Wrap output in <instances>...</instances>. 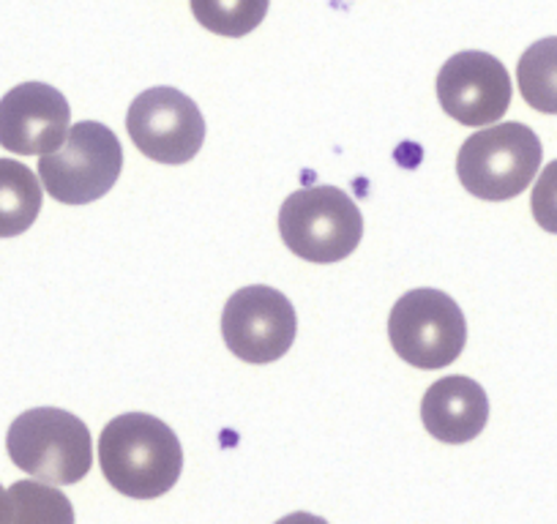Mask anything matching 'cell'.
<instances>
[{"label": "cell", "mask_w": 557, "mask_h": 524, "mask_svg": "<svg viewBox=\"0 0 557 524\" xmlns=\"http://www.w3.org/2000/svg\"><path fill=\"white\" fill-rule=\"evenodd\" d=\"M99 464L115 491L132 500H153L178 484L184 448L178 435L157 415L126 413L101 432Z\"/></svg>", "instance_id": "6da1fadb"}, {"label": "cell", "mask_w": 557, "mask_h": 524, "mask_svg": "<svg viewBox=\"0 0 557 524\" xmlns=\"http://www.w3.org/2000/svg\"><path fill=\"white\" fill-rule=\"evenodd\" d=\"M7 448L23 473L52 486L77 484L94 464L88 426L58 408H36L17 415L9 426Z\"/></svg>", "instance_id": "7a4b0ae2"}, {"label": "cell", "mask_w": 557, "mask_h": 524, "mask_svg": "<svg viewBox=\"0 0 557 524\" xmlns=\"http://www.w3.org/2000/svg\"><path fill=\"white\" fill-rule=\"evenodd\" d=\"M278 233L296 257L331 265L358 249L363 216L352 197L336 186H307L285 200L278 211Z\"/></svg>", "instance_id": "3957f363"}, {"label": "cell", "mask_w": 557, "mask_h": 524, "mask_svg": "<svg viewBox=\"0 0 557 524\" xmlns=\"http://www.w3.org/2000/svg\"><path fill=\"white\" fill-rule=\"evenodd\" d=\"M541 140L524 123H497L465 140L457 175L479 200H513L530 186L541 167Z\"/></svg>", "instance_id": "277c9868"}, {"label": "cell", "mask_w": 557, "mask_h": 524, "mask_svg": "<svg viewBox=\"0 0 557 524\" xmlns=\"http://www.w3.org/2000/svg\"><path fill=\"white\" fill-rule=\"evenodd\" d=\"M123 148L110 126L83 121L69 128L66 140L39 159L47 195L63 205H88L117 184Z\"/></svg>", "instance_id": "5b68a950"}, {"label": "cell", "mask_w": 557, "mask_h": 524, "mask_svg": "<svg viewBox=\"0 0 557 524\" xmlns=\"http://www.w3.org/2000/svg\"><path fill=\"white\" fill-rule=\"evenodd\" d=\"M396 355L416 369H446L462 355L468 320L448 292L421 287L396 301L388 317Z\"/></svg>", "instance_id": "8992f818"}, {"label": "cell", "mask_w": 557, "mask_h": 524, "mask_svg": "<svg viewBox=\"0 0 557 524\" xmlns=\"http://www.w3.org/2000/svg\"><path fill=\"white\" fill-rule=\"evenodd\" d=\"M126 132L134 148L159 164H186L206 142L200 107L178 88H148L126 112Z\"/></svg>", "instance_id": "52a82bcc"}, {"label": "cell", "mask_w": 557, "mask_h": 524, "mask_svg": "<svg viewBox=\"0 0 557 524\" xmlns=\"http://www.w3.org/2000/svg\"><path fill=\"white\" fill-rule=\"evenodd\" d=\"M298 317L285 292L251 285L230 296L222 314L227 350L246 363H273L293 347Z\"/></svg>", "instance_id": "ba28073f"}, {"label": "cell", "mask_w": 557, "mask_h": 524, "mask_svg": "<svg viewBox=\"0 0 557 524\" xmlns=\"http://www.w3.org/2000/svg\"><path fill=\"white\" fill-rule=\"evenodd\" d=\"M511 77L490 52L465 50L443 63L437 74V101L462 126H490L511 104Z\"/></svg>", "instance_id": "9c48e42d"}, {"label": "cell", "mask_w": 557, "mask_h": 524, "mask_svg": "<svg viewBox=\"0 0 557 524\" xmlns=\"http://www.w3.org/2000/svg\"><path fill=\"white\" fill-rule=\"evenodd\" d=\"M66 96L45 83H25L0 99V146L20 157H45L69 135Z\"/></svg>", "instance_id": "30bf717a"}, {"label": "cell", "mask_w": 557, "mask_h": 524, "mask_svg": "<svg viewBox=\"0 0 557 524\" xmlns=\"http://www.w3.org/2000/svg\"><path fill=\"white\" fill-rule=\"evenodd\" d=\"M421 421L435 440L448 442V446L475 440L490 421L486 390L462 374L437 379L424 394Z\"/></svg>", "instance_id": "8fae6325"}, {"label": "cell", "mask_w": 557, "mask_h": 524, "mask_svg": "<svg viewBox=\"0 0 557 524\" xmlns=\"http://www.w3.org/2000/svg\"><path fill=\"white\" fill-rule=\"evenodd\" d=\"M0 524H74V506L41 481H17L0 497Z\"/></svg>", "instance_id": "7c38bea8"}, {"label": "cell", "mask_w": 557, "mask_h": 524, "mask_svg": "<svg viewBox=\"0 0 557 524\" xmlns=\"http://www.w3.org/2000/svg\"><path fill=\"white\" fill-rule=\"evenodd\" d=\"M41 186L34 170L0 159V238H17L34 227L41 211Z\"/></svg>", "instance_id": "4fadbf2b"}, {"label": "cell", "mask_w": 557, "mask_h": 524, "mask_svg": "<svg viewBox=\"0 0 557 524\" xmlns=\"http://www.w3.org/2000/svg\"><path fill=\"white\" fill-rule=\"evenodd\" d=\"M517 83L519 93L533 110L557 115V36L535 41L522 52Z\"/></svg>", "instance_id": "5bb4252c"}, {"label": "cell", "mask_w": 557, "mask_h": 524, "mask_svg": "<svg viewBox=\"0 0 557 524\" xmlns=\"http://www.w3.org/2000/svg\"><path fill=\"white\" fill-rule=\"evenodd\" d=\"M191 14L206 30L227 39H240L265 20L271 0H189Z\"/></svg>", "instance_id": "9a60e30c"}, {"label": "cell", "mask_w": 557, "mask_h": 524, "mask_svg": "<svg viewBox=\"0 0 557 524\" xmlns=\"http://www.w3.org/2000/svg\"><path fill=\"white\" fill-rule=\"evenodd\" d=\"M530 208H533V219L539 222V227L557 235V159L541 170L533 186V197H530Z\"/></svg>", "instance_id": "2e32d148"}, {"label": "cell", "mask_w": 557, "mask_h": 524, "mask_svg": "<svg viewBox=\"0 0 557 524\" xmlns=\"http://www.w3.org/2000/svg\"><path fill=\"white\" fill-rule=\"evenodd\" d=\"M276 524H329L323 516H314V513H307V511H296L290 513V516L278 519Z\"/></svg>", "instance_id": "e0dca14e"}, {"label": "cell", "mask_w": 557, "mask_h": 524, "mask_svg": "<svg viewBox=\"0 0 557 524\" xmlns=\"http://www.w3.org/2000/svg\"><path fill=\"white\" fill-rule=\"evenodd\" d=\"M0 497H3V486H0Z\"/></svg>", "instance_id": "ac0fdd59"}]
</instances>
